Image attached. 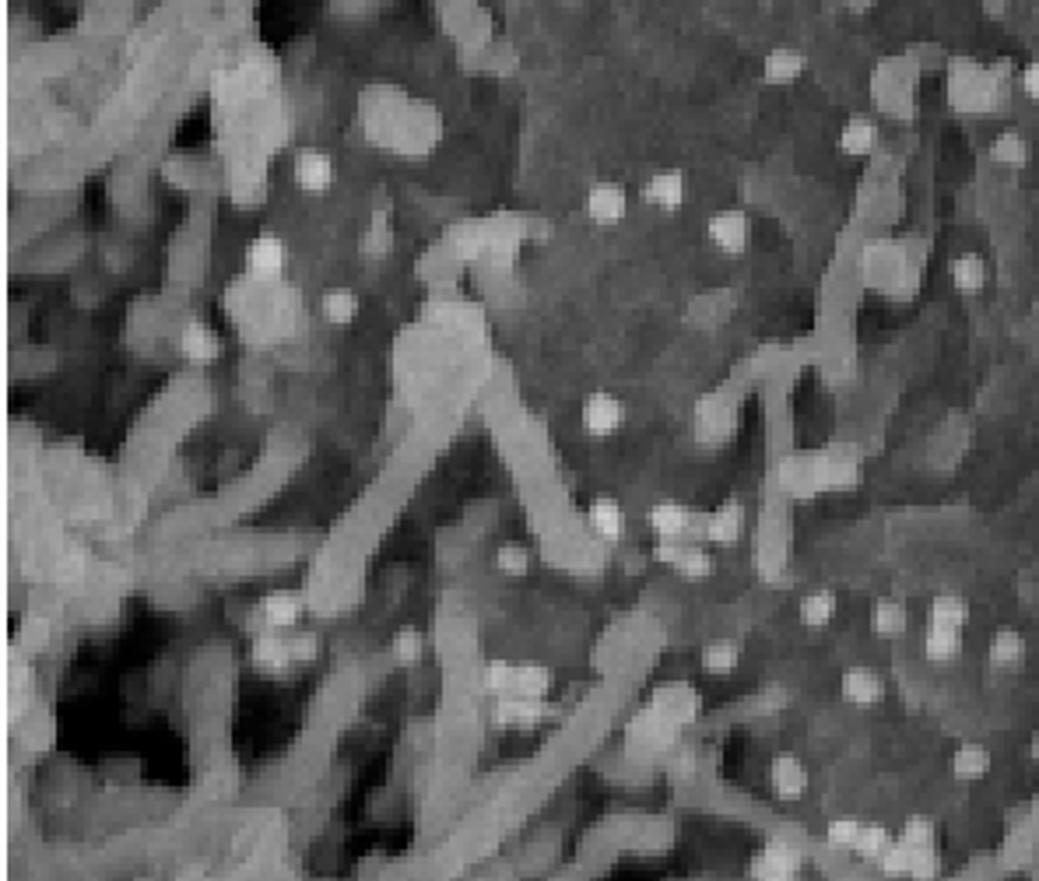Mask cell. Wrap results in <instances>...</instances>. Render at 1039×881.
Instances as JSON below:
<instances>
[{
    "label": "cell",
    "instance_id": "6da1fadb",
    "mask_svg": "<svg viewBox=\"0 0 1039 881\" xmlns=\"http://www.w3.org/2000/svg\"><path fill=\"white\" fill-rule=\"evenodd\" d=\"M650 527L660 541H685L688 534L706 531V513L678 506V502H657L650 509Z\"/></svg>",
    "mask_w": 1039,
    "mask_h": 881
},
{
    "label": "cell",
    "instance_id": "7a4b0ae2",
    "mask_svg": "<svg viewBox=\"0 0 1039 881\" xmlns=\"http://www.w3.org/2000/svg\"><path fill=\"white\" fill-rule=\"evenodd\" d=\"M657 559L664 566H674L685 580H706L713 573V559L696 545H685V541H660Z\"/></svg>",
    "mask_w": 1039,
    "mask_h": 881
},
{
    "label": "cell",
    "instance_id": "3957f363",
    "mask_svg": "<svg viewBox=\"0 0 1039 881\" xmlns=\"http://www.w3.org/2000/svg\"><path fill=\"white\" fill-rule=\"evenodd\" d=\"M580 422H583V429H587L590 436L604 439V436H611V432L622 429L625 408H622V401H618V397L594 394V397H587V401H583Z\"/></svg>",
    "mask_w": 1039,
    "mask_h": 881
},
{
    "label": "cell",
    "instance_id": "277c9868",
    "mask_svg": "<svg viewBox=\"0 0 1039 881\" xmlns=\"http://www.w3.org/2000/svg\"><path fill=\"white\" fill-rule=\"evenodd\" d=\"M706 232H710L713 246L724 253H731V257H741V253L748 250V236H752L748 218L741 215V211H720V215H713L710 225H706Z\"/></svg>",
    "mask_w": 1039,
    "mask_h": 881
},
{
    "label": "cell",
    "instance_id": "5b68a950",
    "mask_svg": "<svg viewBox=\"0 0 1039 881\" xmlns=\"http://www.w3.org/2000/svg\"><path fill=\"white\" fill-rule=\"evenodd\" d=\"M843 699L850 702V706H860V710H868V706H878V702L885 699V681L878 671H871V667H850V671L843 674Z\"/></svg>",
    "mask_w": 1039,
    "mask_h": 881
},
{
    "label": "cell",
    "instance_id": "8992f818",
    "mask_svg": "<svg viewBox=\"0 0 1039 881\" xmlns=\"http://www.w3.org/2000/svg\"><path fill=\"white\" fill-rule=\"evenodd\" d=\"M801 871V853L794 850L790 843H769L762 846V853L755 857L752 864V874L755 878H794V874Z\"/></svg>",
    "mask_w": 1039,
    "mask_h": 881
},
{
    "label": "cell",
    "instance_id": "52a82bcc",
    "mask_svg": "<svg viewBox=\"0 0 1039 881\" xmlns=\"http://www.w3.org/2000/svg\"><path fill=\"white\" fill-rule=\"evenodd\" d=\"M769 783H773L780 801H797L808 790V769L794 755H776L773 766H769Z\"/></svg>",
    "mask_w": 1039,
    "mask_h": 881
},
{
    "label": "cell",
    "instance_id": "ba28073f",
    "mask_svg": "<svg viewBox=\"0 0 1039 881\" xmlns=\"http://www.w3.org/2000/svg\"><path fill=\"white\" fill-rule=\"evenodd\" d=\"M629 211V197L618 183H597L587 197V215L597 225H618Z\"/></svg>",
    "mask_w": 1039,
    "mask_h": 881
},
{
    "label": "cell",
    "instance_id": "9c48e42d",
    "mask_svg": "<svg viewBox=\"0 0 1039 881\" xmlns=\"http://www.w3.org/2000/svg\"><path fill=\"white\" fill-rule=\"evenodd\" d=\"M295 183H299L306 194H323V190L334 183V162H330L323 151L306 148L295 158Z\"/></svg>",
    "mask_w": 1039,
    "mask_h": 881
},
{
    "label": "cell",
    "instance_id": "30bf717a",
    "mask_svg": "<svg viewBox=\"0 0 1039 881\" xmlns=\"http://www.w3.org/2000/svg\"><path fill=\"white\" fill-rule=\"evenodd\" d=\"M745 531V509L741 502H724L720 509L706 513V531L703 538L713 541V545H734Z\"/></svg>",
    "mask_w": 1039,
    "mask_h": 881
},
{
    "label": "cell",
    "instance_id": "8fae6325",
    "mask_svg": "<svg viewBox=\"0 0 1039 881\" xmlns=\"http://www.w3.org/2000/svg\"><path fill=\"white\" fill-rule=\"evenodd\" d=\"M878 148V123L871 116H850L839 130V151L850 158H864Z\"/></svg>",
    "mask_w": 1039,
    "mask_h": 881
},
{
    "label": "cell",
    "instance_id": "7c38bea8",
    "mask_svg": "<svg viewBox=\"0 0 1039 881\" xmlns=\"http://www.w3.org/2000/svg\"><path fill=\"white\" fill-rule=\"evenodd\" d=\"M246 267H250L257 278H278L281 267H285V246L278 236H257L246 250Z\"/></svg>",
    "mask_w": 1039,
    "mask_h": 881
},
{
    "label": "cell",
    "instance_id": "4fadbf2b",
    "mask_svg": "<svg viewBox=\"0 0 1039 881\" xmlns=\"http://www.w3.org/2000/svg\"><path fill=\"white\" fill-rule=\"evenodd\" d=\"M643 197H646V204H653V208H660V211H678L681 201H685V176L674 169L657 172V176L643 187Z\"/></svg>",
    "mask_w": 1039,
    "mask_h": 881
},
{
    "label": "cell",
    "instance_id": "5bb4252c",
    "mask_svg": "<svg viewBox=\"0 0 1039 881\" xmlns=\"http://www.w3.org/2000/svg\"><path fill=\"white\" fill-rule=\"evenodd\" d=\"M804 74V53L790 50V46H780L773 50L766 60H762V81L766 85H794L797 78Z\"/></svg>",
    "mask_w": 1039,
    "mask_h": 881
},
{
    "label": "cell",
    "instance_id": "9a60e30c",
    "mask_svg": "<svg viewBox=\"0 0 1039 881\" xmlns=\"http://www.w3.org/2000/svg\"><path fill=\"white\" fill-rule=\"evenodd\" d=\"M660 720L667 724H685V720L696 717V692L685 685H667L664 692L657 695V706H653Z\"/></svg>",
    "mask_w": 1039,
    "mask_h": 881
},
{
    "label": "cell",
    "instance_id": "2e32d148",
    "mask_svg": "<svg viewBox=\"0 0 1039 881\" xmlns=\"http://www.w3.org/2000/svg\"><path fill=\"white\" fill-rule=\"evenodd\" d=\"M924 653H927V660H931V664H952V660L962 653V629L927 622Z\"/></svg>",
    "mask_w": 1039,
    "mask_h": 881
},
{
    "label": "cell",
    "instance_id": "e0dca14e",
    "mask_svg": "<svg viewBox=\"0 0 1039 881\" xmlns=\"http://www.w3.org/2000/svg\"><path fill=\"white\" fill-rule=\"evenodd\" d=\"M253 664L264 674H285L288 667L295 664L292 643H285V639L278 636H260L257 643H253Z\"/></svg>",
    "mask_w": 1039,
    "mask_h": 881
},
{
    "label": "cell",
    "instance_id": "ac0fdd59",
    "mask_svg": "<svg viewBox=\"0 0 1039 881\" xmlns=\"http://www.w3.org/2000/svg\"><path fill=\"white\" fill-rule=\"evenodd\" d=\"M987 660H990V667H997V671H1015V667H1022V660H1025V639L1018 636L1015 629H1001L994 639H990Z\"/></svg>",
    "mask_w": 1039,
    "mask_h": 881
},
{
    "label": "cell",
    "instance_id": "d6986e66",
    "mask_svg": "<svg viewBox=\"0 0 1039 881\" xmlns=\"http://www.w3.org/2000/svg\"><path fill=\"white\" fill-rule=\"evenodd\" d=\"M948 274H952V285L959 288L962 295H976L987 285V264H983V257H976V253L955 257L952 264H948Z\"/></svg>",
    "mask_w": 1039,
    "mask_h": 881
},
{
    "label": "cell",
    "instance_id": "ffe728a7",
    "mask_svg": "<svg viewBox=\"0 0 1039 881\" xmlns=\"http://www.w3.org/2000/svg\"><path fill=\"white\" fill-rule=\"evenodd\" d=\"M260 615H264V622L271 625V629H288V625L299 622L302 601L295 594H288V590H278V594H267L264 601H260Z\"/></svg>",
    "mask_w": 1039,
    "mask_h": 881
},
{
    "label": "cell",
    "instance_id": "44dd1931",
    "mask_svg": "<svg viewBox=\"0 0 1039 881\" xmlns=\"http://www.w3.org/2000/svg\"><path fill=\"white\" fill-rule=\"evenodd\" d=\"M1032 148L1029 141H1025L1018 130H1004V134L994 137V144H990V158H994L997 165H1004V169H1022L1025 162H1029Z\"/></svg>",
    "mask_w": 1039,
    "mask_h": 881
},
{
    "label": "cell",
    "instance_id": "7402d4cb",
    "mask_svg": "<svg viewBox=\"0 0 1039 881\" xmlns=\"http://www.w3.org/2000/svg\"><path fill=\"white\" fill-rule=\"evenodd\" d=\"M590 527H594L597 538L618 541V538H622V531H625L622 506H618L615 499H597L594 506H590Z\"/></svg>",
    "mask_w": 1039,
    "mask_h": 881
},
{
    "label": "cell",
    "instance_id": "603a6c76",
    "mask_svg": "<svg viewBox=\"0 0 1039 881\" xmlns=\"http://www.w3.org/2000/svg\"><path fill=\"white\" fill-rule=\"evenodd\" d=\"M952 773L962 783H976L990 773V752L983 745H962L952 755Z\"/></svg>",
    "mask_w": 1039,
    "mask_h": 881
},
{
    "label": "cell",
    "instance_id": "cb8c5ba5",
    "mask_svg": "<svg viewBox=\"0 0 1039 881\" xmlns=\"http://www.w3.org/2000/svg\"><path fill=\"white\" fill-rule=\"evenodd\" d=\"M906 622H910V615L899 601H878L871 608V632L882 639H899L906 632Z\"/></svg>",
    "mask_w": 1039,
    "mask_h": 881
},
{
    "label": "cell",
    "instance_id": "d4e9b609",
    "mask_svg": "<svg viewBox=\"0 0 1039 881\" xmlns=\"http://www.w3.org/2000/svg\"><path fill=\"white\" fill-rule=\"evenodd\" d=\"M180 348H183V355H187L190 362H201V366H204V362H215L218 337L211 334L204 323H190V327L183 330V344H180Z\"/></svg>",
    "mask_w": 1039,
    "mask_h": 881
},
{
    "label": "cell",
    "instance_id": "484cf974",
    "mask_svg": "<svg viewBox=\"0 0 1039 881\" xmlns=\"http://www.w3.org/2000/svg\"><path fill=\"white\" fill-rule=\"evenodd\" d=\"M931 625H952V629H962L969 622V604L966 597L959 594H938L931 601V611H927Z\"/></svg>",
    "mask_w": 1039,
    "mask_h": 881
},
{
    "label": "cell",
    "instance_id": "4316f807",
    "mask_svg": "<svg viewBox=\"0 0 1039 881\" xmlns=\"http://www.w3.org/2000/svg\"><path fill=\"white\" fill-rule=\"evenodd\" d=\"M836 615V594L832 590H815L801 601V622L808 629H825Z\"/></svg>",
    "mask_w": 1039,
    "mask_h": 881
},
{
    "label": "cell",
    "instance_id": "83f0119b",
    "mask_svg": "<svg viewBox=\"0 0 1039 881\" xmlns=\"http://www.w3.org/2000/svg\"><path fill=\"white\" fill-rule=\"evenodd\" d=\"M355 313H359V299H355L352 288H330V292L323 295V316H327L330 323H337V327L352 323Z\"/></svg>",
    "mask_w": 1039,
    "mask_h": 881
},
{
    "label": "cell",
    "instance_id": "f1b7e54d",
    "mask_svg": "<svg viewBox=\"0 0 1039 881\" xmlns=\"http://www.w3.org/2000/svg\"><path fill=\"white\" fill-rule=\"evenodd\" d=\"M738 664H741V650L731 639H717V643H710L703 650V667L710 674H731Z\"/></svg>",
    "mask_w": 1039,
    "mask_h": 881
},
{
    "label": "cell",
    "instance_id": "f546056e",
    "mask_svg": "<svg viewBox=\"0 0 1039 881\" xmlns=\"http://www.w3.org/2000/svg\"><path fill=\"white\" fill-rule=\"evenodd\" d=\"M552 688V674L545 671V667H516V688L513 695H520V699H541V695Z\"/></svg>",
    "mask_w": 1039,
    "mask_h": 881
},
{
    "label": "cell",
    "instance_id": "4dcf8cb0",
    "mask_svg": "<svg viewBox=\"0 0 1039 881\" xmlns=\"http://www.w3.org/2000/svg\"><path fill=\"white\" fill-rule=\"evenodd\" d=\"M889 843H892V836H889V829H885V825H864V829H860L857 846H853V853H857L860 860H878Z\"/></svg>",
    "mask_w": 1039,
    "mask_h": 881
},
{
    "label": "cell",
    "instance_id": "1f68e13d",
    "mask_svg": "<svg viewBox=\"0 0 1039 881\" xmlns=\"http://www.w3.org/2000/svg\"><path fill=\"white\" fill-rule=\"evenodd\" d=\"M860 829H864V825H860L857 818H832L829 829H825V839H829V846H836V850H853L860 839Z\"/></svg>",
    "mask_w": 1039,
    "mask_h": 881
},
{
    "label": "cell",
    "instance_id": "d6a6232c",
    "mask_svg": "<svg viewBox=\"0 0 1039 881\" xmlns=\"http://www.w3.org/2000/svg\"><path fill=\"white\" fill-rule=\"evenodd\" d=\"M527 566H531V555H527L524 545H502L495 552V569L506 576H524Z\"/></svg>",
    "mask_w": 1039,
    "mask_h": 881
},
{
    "label": "cell",
    "instance_id": "836d02e7",
    "mask_svg": "<svg viewBox=\"0 0 1039 881\" xmlns=\"http://www.w3.org/2000/svg\"><path fill=\"white\" fill-rule=\"evenodd\" d=\"M394 657H397V664H404V667L418 664V660H422V632L411 629V625H408V629L397 632V639H394Z\"/></svg>",
    "mask_w": 1039,
    "mask_h": 881
},
{
    "label": "cell",
    "instance_id": "e575fe53",
    "mask_svg": "<svg viewBox=\"0 0 1039 881\" xmlns=\"http://www.w3.org/2000/svg\"><path fill=\"white\" fill-rule=\"evenodd\" d=\"M910 857H913V846L896 839V843L885 846V853L878 857V867L885 874H910Z\"/></svg>",
    "mask_w": 1039,
    "mask_h": 881
},
{
    "label": "cell",
    "instance_id": "d590c367",
    "mask_svg": "<svg viewBox=\"0 0 1039 881\" xmlns=\"http://www.w3.org/2000/svg\"><path fill=\"white\" fill-rule=\"evenodd\" d=\"M941 871V857L938 850L931 846H913V857H910V874L913 878H934Z\"/></svg>",
    "mask_w": 1039,
    "mask_h": 881
},
{
    "label": "cell",
    "instance_id": "8d00e7d4",
    "mask_svg": "<svg viewBox=\"0 0 1039 881\" xmlns=\"http://www.w3.org/2000/svg\"><path fill=\"white\" fill-rule=\"evenodd\" d=\"M899 839H903V843H910V846H931L934 843V822H931V818H924V815L906 818L903 836H899Z\"/></svg>",
    "mask_w": 1039,
    "mask_h": 881
},
{
    "label": "cell",
    "instance_id": "74e56055",
    "mask_svg": "<svg viewBox=\"0 0 1039 881\" xmlns=\"http://www.w3.org/2000/svg\"><path fill=\"white\" fill-rule=\"evenodd\" d=\"M488 688H492L495 695H513V688H516V667L502 664V660H499V664H492V667H488Z\"/></svg>",
    "mask_w": 1039,
    "mask_h": 881
},
{
    "label": "cell",
    "instance_id": "f35d334b",
    "mask_svg": "<svg viewBox=\"0 0 1039 881\" xmlns=\"http://www.w3.org/2000/svg\"><path fill=\"white\" fill-rule=\"evenodd\" d=\"M1018 88L1029 95L1032 102H1039V60H1029L1018 74Z\"/></svg>",
    "mask_w": 1039,
    "mask_h": 881
},
{
    "label": "cell",
    "instance_id": "ab89813d",
    "mask_svg": "<svg viewBox=\"0 0 1039 881\" xmlns=\"http://www.w3.org/2000/svg\"><path fill=\"white\" fill-rule=\"evenodd\" d=\"M292 653L299 664H309V660H316V653H320V639H316L313 632H306V636L292 639Z\"/></svg>",
    "mask_w": 1039,
    "mask_h": 881
},
{
    "label": "cell",
    "instance_id": "60d3db41",
    "mask_svg": "<svg viewBox=\"0 0 1039 881\" xmlns=\"http://www.w3.org/2000/svg\"><path fill=\"white\" fill-rule=\"evenodd\" d=\"M983 4V15L994 18V22H1001L1004 15H1008V0H980Z\"/></svg>",
    "mask_w": 1039,
    "mask_h": 881
}]
</instances>
